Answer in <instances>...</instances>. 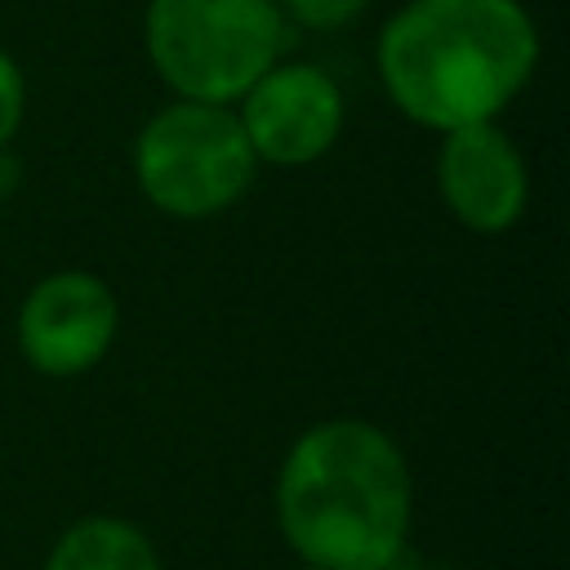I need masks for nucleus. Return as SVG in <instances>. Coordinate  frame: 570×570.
<instances>
[{"instance_id": "7ed1b4c3", "label": "nucleus", "mask_w": 570, "mask_h": 570, "mask_svg": "<svg viewBox=\"0 0 570 570\" xmlns=\"http://www.w3.org/2000/svg\"><path fill=\"white\" fill-rule=\"evenodd\" d=\"M142 31L160 80L191 102L240 98L285 49L276 0H151Z\"/></svg>"}, {"instance_id": "f257e3e1", "label": "nucleus", "mask_w": 570, "mask_h": 570, "mask_svg": "<svg viewBox=\"0 0 570 570\" xmlns=\"http://www.w3.org/2000/svg\"><path fill=\"white\" fill-rule=\"evenodd\" d=\"M410 468L365 419L307 428L276 472V525L321 570H387L410 534Z\"/></svg>"}, {"instance_id": "39448f33", "label": "nucleus", "mask_w": 570, "mask_h": 570, "mask_svg": "<svg viewBox=\"0 0 570 570\" xmlns=\"http://www.w3.org/2000/svg\"><path fill=\"white\" fill-rule=\"evenodd\" d=\"M240 102L236 116L249 151L272 165H307L325 156L343 129V94L312 62H272Z\"/></svg>"}, {"instance_id": "f03ea898", "label": "nucleus", "mask_w": 570, "mask_h": 570, "mask_svg": "<svg viewBox=\"0 0 570 570\" xmlns=\"http://www.w3.org/2000/svg\"><path fill=\"white\" fill-rule=\"evenodd\" d=\"M539 62V36L517 0H410L379 36V76L392 102L428 125L494 120Z\"/></svg>"}, {"instance_id": "20e7f679", "label": "nucleus", "mask_w": 570, "mask_h": 570, "mask_svg": "<svg viewBox=\"0 0 570 570\" xmlns=\"http://www.w3.org/2000/svg\"><path fill=\"white\" fill-rule=\"evenodd\" d=\"M254 151L227 102H191L156 111L134 142V178L169 218H214L236 205L254 178Z\"/></svg>"}, {"instance_id": "423d86ee", "label": "nucleus", "mask_w": 570, "mask_h": 570, "mask_svg": "<svg viewBox=\"0 0 570 570\" xmlns=\"http://www.w3.org/2000/svg\"><path fill=\"white\" fill-rule=\"evenodd\" d=\"M116 338V294L94 272H53L18 307V347L49 379L85 374Z\"/></svg>"}, {"instance_id": "0eeeda50", "label": "nucleus", "mask_w": 570, "mask_h": 570, "mask_svg": "<svg viewBox=\"0 0 570 570\" xmlns=\"http://www.w3.org/2000/svg\"><path fill=\"white\" fill-rule=\"evenodd\" d=\"M436 183L450 214L472 232H508L525 209V160L517 142L494 125H459L436 156Z\"/></svg>"}, {"instance_id": "1a4fd4ad", "label": "nucleus", "mask_w": 570, "mask_h": 570, "mask_svg": "<svg viewBox=\"0 0 570 570\" xmlns=\"http://www.w3.org/2000/svg\"><path fill=\"white\" fill-rule=\"evenodd\" d=\"M281 13H289L298 27H312V31H338L347 27L370 0H276Z\"/></svg>"}, {"instance_id": "9b49d317", "label": "nucleus", "mask_w": 570, "mask_h": 570, "mask_svg": "<svg viewBox=\"0 0 570 570\" xmlns=\"http://www.w3.org/2000/svg\"><path fill=\"white\" fill-rule=\"evenodd\" d=\"M298 570H321V566H307V561H303V566H298Z\"/></svg>"}, {"instance_id": "9d476101", "label": "nucleus", "mask_w": 570, "mask_h": 570, "mask_svg": "<svg viewBox=\"0 0 570 570\" xmlns=\"http://www.w3.org/2000/svg\"><path fill=\"white\" fill-rule=\"evenodd\" d=\"M22 102H27L22 71H18V62L0 49V147L18 134V125H22Z\"/></svg>"}, {"instance_id": "6e6552de", "label": "nucleus", "mask_w": 570, "mask_h": 570, "mask_svg": "<svg viewBox=\"0 0 570 570\" xmlns=\"http://www.w3.org/2000/svg\"><path fill=\"white\" fill-rule=\"evenodd\" d=\"M45 570H160V557L134 521L85 517L58 534Z\"/></svg>"}]
</instances>
